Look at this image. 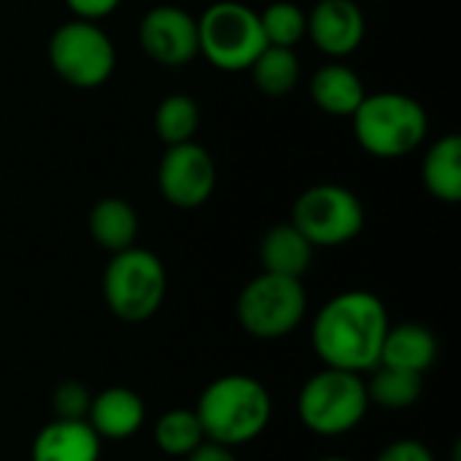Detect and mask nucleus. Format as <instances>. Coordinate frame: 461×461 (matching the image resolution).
Segmentation results:
<instances>
[{
	"label": "nucleus",
	"instance_id": "4468645a",
	"mask_svg": "<svg viewBox=\"0 0 461 461\" xmlns=\"http://www.w3.org/2000/svg\"><path fill=\"white\" fill-rule=\"evenodd\" d=\"M103 440L89 421H49L30 446V461H100Z\"/></svg>",
	"mask_w": 461,
	"mask_h": 461
},
{
	"label": "nucleus",
	"instance_id": "c85d7f7f",
	"mask_svg": "<svg viewBox=\"0 0 461 461\" xmlns=\"http://www.w3.org/2000/svg\"><path fill=\"white\" fill-rule=\"evenodd\" d=\"M319 461H351V459H346V456H321Z\"/></svg>",
	"mask_w": 461,
	"mask_h": 461
},
{
	"label": "nucleus",
	"instance_id": "ddd939ff",
	"mask_svg": "<svg viewBox=\"0 0 461 461\" xmlns=\"http://www.w3.org/2000/svg\"><path fill=\"white\" fill-rule=\"evenodd\" d=\"M86 421L100 440H127L143 427L146 402L127 386H108L92 397Z\"/></svg>",
	"mask_w": 461,
	"mask_h": 461
},
{
	"label": "nucleus",
	"instance_id": "a211bd4d",
	"mask_svg": "<svg viewBox=\"0 0 461 461\" xmlns=\"http://www.w3.org/2000/svg\"><path fill=\"white\" fill-rule=\"evenodd\" d=\"M86 230H89L92 240L100 249H105L108 254L124 251V249L135 246L138 230H140L138 211L122 197H103L89 208Z\"/></svg>",
	"mask_w": 461,
	"mask_h": 461
},
{
	"label": "nucleus",
	"instance_id": "dca6fc26",
	"mask_svg": "<svg viewBox=\"0 0 461 461\" xmlns=\"http://www.w3.org/2000/svg\"><path fill=\"white\" fill-rule=\"evenodd\" d=\"M438 354H440V343L429 327H424L419 321H402V324L389 327L378 365H389V367H400V370L424 375L438 362Z\"/></svg>",
	"mask_w": 461,
	"mask_h": 461
},
{
	"label": "nucleus",
	"instance_id": "aec40b11",
	"mask_svg": "<svg viewBox=\"0 0 461 461\" xmlns=\"http://www.w3.org/2000/svg\"><path fill=\"white\" fill-rule=\"evenodd\" d=\"M367 375L370 378L365 381V386H367L370 405L375 402L378 408H386V411H405V408H413L424 394V375L419 373L389 367V365H375Z\"/></svg>",
	"mask_w": 461,
	"mask_h": 461
},
{
	"label": "nucleus",
	"instance_id": "9b49d317",
	"mask_svg": "<svg viewBox=\"0 0 461 461\" xmlns=\"http://www.w3.org/2000/svg\"><path fill=\"white\" fill-rule=\"evenodd\" d=\"M138 41L149 59L162 68H184L197 51V19L181 5H154L138 24Z\"/></svg>",
	"mask_w": 461,
	"mask_h": 461
},
{
	"label": "nucleus",
	"instance_id": "b1692460",
	"mask_svg": "<svg viewBox=\"0 0 461 461\" xmlns=\"http://www.w3.org/2000/svg\"><path fill=\"white\" fill-rule=\"evenodd\" d=\"M259 24L267 46L294 49L308 35V11H303L292 0H276L265 11H259Z\"/></svg>",
	"mask_w": 461,
	"mask_h": 461
},
{
	"label": "nucleus",
	"instance_id": "412c9836",
	"mask_svg": "<svg viewBox=\"0 0 461 461\" xmlns=\"http://www.w3.org/2000/svg\"><path fill=\"white\" fill-rule=\"evenodd\" d=\"M254 86L267 95V97H286L297 89L303 68H300V57L294 54V49H284V46H265L259 51V57L251 62L249 68Z\"/></svg>",
	"mask_w": 461,
	"mask_h": 461
},
{
	"label": "nucleus",
	"instance_id": "a878e982",
	"mask_svg": "<svg viewBox=\"0 0 461 461\" xmlns=\"http://www.w3.org/2000/svg\"><path fill=\"white\" fill-rule=\"evenodd\" d=\"M375 461H435L432 451L421 443V440H413V438H400V440H392Z\"/></svg>",
	"mask_w": 461,
	"mask_h": 461
},
{
	"label": "nucleus",
	"instance_id": "39448f33",
	"mask_svg": "<svg viewBox=\"0 0 461 461\" xmlns=\"http://www.w3.org/2000/svg\"><path fill=\"white\" fill-rule=\"evenodd\" d=\"M167 273L162 259L140 246L111 254L103 273V300L108 311L127 321H149L165 303Z\"/></svg>",
	"mask_w": 461,
	"mask_h": 461
},
{
	"label": "nucleus",
	"instance_id": "5701e85b",
	"mask_svg": "<svg viewBox=\"0 0 461 461\" xmlns=\"http://www.w3.org/2000/svg\"><path fill=\"white\" fill-rule=\"evenodd\" d=\"M205 440L194 408H173L162 413L154 424V443L167 456H189Z\"/></svg>",
	"mask_w": 461,
	"mask_h": 461
},
{
	"label": "nucleus",
	"instance_id": "f257e3e1",
	"mask_svg": "<svg viewBox=\"0 0 461 461\" xmlns=\"http://www.w3.org/2000/svg\"><path fill=\"white\" fill-rule=\"evenodd\" d=\"M389 311L367 289H348L327 300L311 327V343L324 367L367 375L381 362Z\"/></svg>",
	"mask_w": 461,
	"mask_h": 461
},
{
	"label": "nucleus",
	"instance_id": "6ab92c4d",
	"mask_svg": "<svg viewBox=\"0 0 461 461\" xmlns=\"http://www.w3.org/2000/svg\"><path fill=\"white\" fill-rule=\"evenodd\" d=\"M421 181L424 189L448 205H456L461 200V138L448 132L438 138L421 162Z\"/></svg>",
	"mask_w": 461,
	"mask_h": 461
},
{
	"label": "nucleus",
	"instance_id": "f3484780",
	"mask_svg": "<svg viewBox=\"0 0 461 461\" xmlns=\"http://www.w3.org/2000/svg\"><path fill=\"white\" fill-rule=\"evenodd\" d=\"M313 246L308 238L292 224H276L270 227L259 240V265L265 273L286 276V278H303L313 265Z\"/></svg>",
	"mask_w": 461,
	"mask_h": 461
},
{
	"label": "nucleus",
	"instance_id": "20e7f679",
	"mask_svg": "<svg viewBox=\"0 0 461 461\" xmlns=\"http://www.w3.org/2000/svg\"><path fill=\"white\" fill-rule=\"evenodd\" d=\"M370 408L367 386L359 373L324 367L311 375L297 394V416L303 427L319 438H340L354 432Z\"/></svg>",
	"mask_w": 461,
	"mask_h": 461
},
{
	"label": "nucleus",
	"instance_id": "393cba45",
	"mask_svg": "<svg viewBox=\"0 0 461 461\" xmlns=\"http://www.w3.org/2000/svg\"><path fill=\"white\" fill-rule=\"evenodd\" d=\"M89 405H92V394L76 378H68V381L57 384L54 392H51L54 419H62V421H86Z\"/></svg>",
	"mask_w": 461,
	"mask_h": 461
},
{
	"label": "nucleus",
	"instance_id": "423d86ee",
	"mask_svg": "<svg viewBox=\"0 0 461 461\" xmlns=\"http://www.w3.org/2000/svg\"><path fill=\"white\" fill-rule=\"evenodd\" d=\"M267 46L259 14L240 0H216L197 19V51L224 73H243Z\"/></svg>",
	"mask_w": 461,
	"mask_h": 461
},
{
	"label": "nucleus",
	"instance_id": "f8f14e48",
	"mask_svg": "<svg viewBox=\"0 0 461 461\" xmlns=\"http://www.w3.org/2000/svg\"><path fill=\"white\" fill-rule=\"evenodd\" d=\"M367 32L362 5L357 0H319L308 14V35L330 59L354 54Z\"/></svg>",
	"mask_w": 461,
	"mask_h": 461
},
{
	"label": "nucleus",
	"instance_id": "7ed1b4c3",
	"mask_svg": "<svg viewBox=\"0 0 461 461\" xmlns=\"http://www.w3.org/2000/svg\"><path fill=\"white\" fill-rule=\"evenodd\" d=\"M351 122L357 143L375 159L411 157L429 132L427 108L405 92L365 95Z\"/></svg>",
	"mask_w": 461,
	"mask_h": 461
},
{
	"label": "nucleus",
	"instance_id": "f03ea898",
	"mask_svg": "<svg viewBox=\"0 0 461 461\" xmlns=\"http://www.w3.org/2000/svg\"><path fill=\"white\" fill-rule=\"evenodd\" d=\"M194 413L211 443L238 448L254 443L273 419V397L262 381L243 373L213 378L197 397Z\"/></svg>",
	"mask_w": 461,
	"mask_h": 461
},
{
	"label": "nucleus",
	"instance_id": "cd10ccee",
	"mask_svg": "<svg viewBox=\"0 0 461 461\" xmlns=\"http://www.w3.org/2000/svg\"><path fill=\"white\" fill-rule=\"evenodd\" d=\"M186 461H238V456H235V448H227V446L203 440V443L186 456Z\"/></svg>",
	"mask_w": 461,
	"mask_h": 461
},
{
	"label": "nucleus",
	"instance_id": "9d476101",
	"mask_svg": "<svg viewBox=\"0 0 461 461\" xmlns=\"http://www.w3.org/2000/svg\"><path fill=\"white\" fill-rule=\"evenodd\" d=\"M157 186L173 208H200L216 189V162L208 149L194 140L165 146L157 167Z\"/></svg>",
	"mask_w": 461,
	"mask_h": 461
},
{
	"label": "nucleus",
	"instance_id": "4be33fe9",
	"mask_svg": "<svg viewBox=\"0 0 461 461\" xmlns=\"http://www.w3.org/2000/svg\"><path fill=\"white\" fill-rule=\"evenodd\" d=\"M200 130V105L189 95H167L154 111V132L165 146L194 140Z\"/></svg>",
	"mask_w": 461,
	"mask_h": 461
},
{
	"label": "nucleus",
	"instance_id": "0eeeda50",
	"mask_svg": "<svg viewBox=\"0 0 461 461\" xmlns=\"http://www.w3.org/2000/svg\"><path fill=\"white\" fill-rule=\"evenodd\" d=\"M308 313V294L303 278L259 273L251 278L235 303L238 324L257 340H281L292 335Z\"/></svg>",
	"mask_w": 461,
	"mask_h": 461
},
{
	"label": "nucleus",
	"instance_id": "bb28decb",
	"mask_svg": "<svg viewBox=\"0 0 461 461\" xmlns=\"http://www.w3.org/2000/svg\"><path fill=\"white\" fill-rule=\"evenodd\" d=\"M68 11L76 16V19H89V22H97L108 14H113L122 0H65Z\"/></svg>",
	"mask_w": 461,
	"mask_h": 461
},
{
	"label": "nucleus",
	"instance_id": "6e6552de",
	"mask_svg": "<svg viewBox=\"0 0 461 461\" xmlns=\"http://www.w3.org/2000/svg\"><path fill=\"white\" fill-rule=\"evenodd\" d=\"M51 70L76 89H97L116 70V49L108 32L89 19L59 24L46 46Z\"/></svg>",
	"mask_w": 461,
	"mask_h": 461
},
{
	"label": "nucleus",
	"instance_id": "1a4fd4ad",
	"mask_svg": "<svg viewBox=\"0 0 461 461\" xmlns=\"http://www.w3.org/2000/svg\"><path fill=\"white\" fill-rule=\"evenodd\" d=\"M292 224L313 249H338L365 230V205L348 186L316 184L294 200Z\"/></svg>",
	"mask_w": 461,
	"mask_h": 461
},
{
	"label": "nucleus",
	"instance_id": "2eb2a0df",
	"mask_svg": "<svg viewBox=\"0 0 461 461\" xmlns=\"http://www.w3.org/2000/svg\"><path fill=\"white\" fill-rule=\"evenodd\" d=\"M365 95L367 92H365L362 76L354 68L343 65L340 59L321 65L311 78V97L316 108L327 116L351 119L359 103L365 100Z\"/></svg>",
	"mask_w": 461,
	"mask_h": 461
}]
</instances>
